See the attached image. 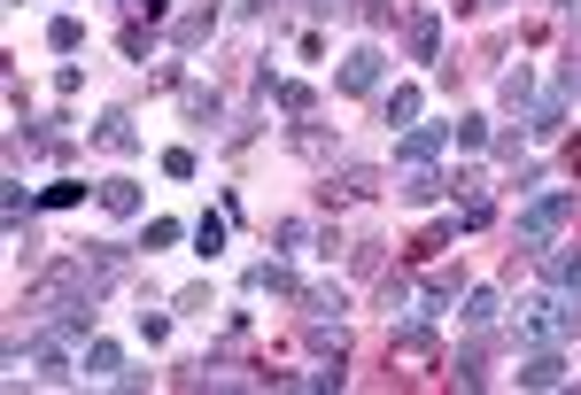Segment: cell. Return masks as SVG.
Here are the masks:
<instances>
[{"mask_svg":"<svg viewBox=\"0 0 581 395\" xmlns=\"http://www.w3.org/2000/svg\"><path fill=\"white\" fill-rule=\"evenodd\" d=\"M581 217V194L573 187H550V194H535L527 210H520V249L527 256H543V249H558V232Z\"/></svg>","mask_w":581,"mask_h":395,"instance_id":"obj_1","label":"cell"},{"mask_svg":"<svg viewBox=\"0 0 581 395\" xmlns=\"http://www.w3.org/2000/svg\"><path fill=\"white\" fill-rule=\"evenodd\" d=\"M573 101H581V62H566L558 77H550V94L527 109V124H535V140H550V132H566V117H573Z\"/></svg>","mask_w":581,"mask_h":395,"instance_id":"obj_2","label":"cell"},{"mask_svg":"<svg viewBox=\"0 0 581 395\" xmlns=\"http://www.w3.org/2000/svg\"><path fill=\"white\" fill-rule=\"evenodd\" d=\"M380 86H388V55H380L372 39L349 47V55H342V94H380Z\"/></svg>","mask_w":581,"mask_h":395,"instance_id":"obj_3","label":"cell"},{"mask_svg":"<svg viewBox=\"0 0 581 395\" xmlns=\"http://www.w3.org/2000/svg\"><path fill=\"white\" fill-rule=\"evenodd\" d=\"M450 140H458V124H411V132L395 140V164H435Z\"/></svg>","mask_w":581,"mask_h":395,"instance_id":"obj_4","label":"cell"},{"mask_svg":"<svg viewBox=\"0 0 581 395\" xmlns=\"http://www.w3.org/2000/svg\"><path fill=\"white\" fill-rule=\"evenodd\" d=\"M520 387H566V357H558V342L520 357Z\"/></svg>","mask_w":581,"mask_h":395,"instance_id":"obj_5","label":"cell"},{"mask_svg":"<svg viewBox=\"0 0 581 395\" xmlns=\"http://www.w3.org/2000/svg\"><path fill=\"white\" fill-rule=\"evenodd\" d=\"M94 147H109V155H140V132H132V109H109V117L94 124Z\"/></svg>","mask_w":581,"mask_h":395,"instance_id":"obj_6","label":"cell"},{"mask_svg":"<svg viewBox=\"0 0 581 395\" xmlns=\"http://www.w3.org/2000/svg\"><path fill=\"white\" fill-rule=\"evenodd\" d=\"M543 287L581 295V249H543Z\"/></svg>","mask_w":581,"mask_h":395,"instance_id":"obj_7","label":"cell"},{"mask_svg":"<svg viewBox=\"0 0 581 395\" xmlns=\"http://www.w3.org/2000/svg\"><path fill=\"white\" fill-rule=\"evenodd\" d=\"M435 47H442V16L419 9V16H411V32H403V55H411V62H435Z\"/></svg>","mask_w":581,"mask_h":395,"instance_id":"obj_8","label":"cell"},{"mask_svg":"<svg viewBox=\"0 0 581 395\" xmlns=\"http://www.w3.org/2000/svg\"><path fill=\"white\" fill-rule=\"evenodd\" d=\"M442 187H450V179H435V164H403V187H395V194H403L411 210H427Z\"/></svg>","mask_w":581,"mask_h":395,"instance_id":"obj_9","label":"cell"},{"mask_svg":"<svg viewBox=\"0 0 581 395\" xmlns=\"http://www.w3.org/2000/svg\"><path fill=\"white\" fill-rule=\"evenodd\" d=\"M458 319H465L473 334H488L496 319H505V295H496V287H473V295H465V310H458Z\"/></svg>","mask_w":581,"mask_h":395,"instance_id":"obj_10","label":"cell"},{"mask_svg":"<svg viewBox=\"0 0 581 395\" xmlns=\"http://www.w3.org/2000/svg\"><path fill=\"white\" fill-rule=\"evenodd\" d=\"M248 287H257V295H295V264L287 256H264L257 272H248Z\"/></svg>","mask_w":581,"mask_h":395,"instance_id":"obj_11","label":"cell"},{"mask_svg":"<svg viewBox=\"0 0 581 395\" xmlns=\"http://www.w3.org/2000/svg\"><path fill=\"white\" fill-rule=\"evenodd\" d=\"M94 194H102V210H109V217H140V187H132V179H102Z\"/></svg>","mask_w":581,"mask_h":395,"instance_id":"obj_12","label":"cell"},{"mask_svg":"<svg viewBox=\"0 0 581 395\" xmlns=\"http://www.w3.org/2000/svg\"><path fill=\"white\" fill-rule=\"evenodd\" d=\"M450 372H458V387H488V342H465Z\"/></svg>","mask_w":581,"mask_h":395,"instance_id":"obj_13","label":"cell"},{"mask_svg":"<svg viewBox=\"0 0 581 395\" xmlns=\"http://www.w3.org/2000/svg\"><path fill=\"white\" fill-rule=\"evenodd\" d=\"M264 94H272L287 117H310V86H295V77H272V70H264Z\"/></svg>","mask_w":581,"mask_h":395,"instance_id":"obj_14","label":"cell"},{"mask_svg":"<svg viewBox=\"0 0 581 395\" xmlns=\"http://www.w3.org/2000/svg\"><path fill=\"white\" fill-rule=\"evenodd\" d=\"M505 109H520V117L535 109V70H527V62H520V70H505Z\"/></svg>","mask_w":581,"mask_h":395,"instance_id":"obj_15","label":"cell"},{"mask_svg":"<svg viewBox=\"0 0 581 395\" xmlns=\"http://www.w3.org/2000/svg\"><path fill=\"white\" fill-rule=\"evenodd\" d=\"M117 372H124V349L117 342H94L86 349V380H117Z\"/></svg>","mask_w":581,"mask_h":395,"instance_id":"obj_16","label":"cell"},{"mask_svg":"<svg viewBox=\"0 0 581 395\" xmlns=\"http://www.w3.org/2000/svg\"><path fill=\"white\" fill-rule=\"evenodd\" d=\"M47 47H55V55H78V47H86V24H78V16H55V24H47Z\"/></svg>","mask_w":581,"mask_h":395,"instance_id":"obj_17","label":"cell"},{"mask_svg":"<svg viewBox=\"0 0 581 395\" xmlns=\"http://www.w3.org/2000/svg\"><path fill=\"white\" fill-rule=\"evenodd\" d=\"M450 302H458V279H450V272L419 287V310H427V319H442V310H450Z\"/></svg>","mask_w":581,"mask_h":395,"instance_id":"obj_18","label":"cell"},{"mask_svg":"<svg viewBox=\"0 0 581 395\" xmlns=\"http://www.w3.org/2000/svg\"><path fill=\"white\" fill-rule=\"evenodd\" d=\"M179 109H187V117H194V124H210V117H217V109H225V101H217V94H210V86H187V94H179Z\"/></svg>","mask_w":581,"mask_h":395,"instance_id":"obj_19","label":"cell"},{"mask_svg":"<svg viewBox=\"0 0 581 395\" xmlns=\"http://www.w3.org/2000/svg\"><path fill=\"white\" fill-rule=\"evenodd\" d=\"M411 117H419V86H395V94H388V124L411 132Z\"/></svg>","mask_w":581,"mask_h":395,"instance_id":"obj_20","label":"cell"},{"mask_svg":"<svg viewBox=\"0 0 581 395\" xmlns=\"http://www.w3.org/2000/svg\"><path fill=\"white\" fill-rule=\"evenodd\" d=\"M194 249H202V256L225 249V217H202V225H194Z\"/></svg>","mask_w":581,"mask_h":395,"instance_id":"obj_21","label":"cell"},{"mask_svg":"<svg viewBox=\"0 0 581 395\" xmlns=\"http://www.w3.org/2000/svg\"><path fill=\"white\" fill-rule=\"evenodd\" d=\"M179 241V225L171 217H147V232H140V249H171Z\"/></svg>","mask_w":581,"mask_h":395,"instance_id":"obj_22","label":"cell"},{"mask_svg":"<svg viewBox=\"0 0 581 395\" xmlns=\"http://www.w3.org/2000/svg\"><path fill=\"white\" fill-rule=\"evenodd\" d=\"M458 147H488V117H458Z\"/></svg>","mask_w":581,"mask_h":395,"instance_id":"obj_23","label":"cell"},{"mask_svg":"<svg viewBox=\"0 0 581 395\" xmlns=\"http://www.w3.org/2000/svg\"><path fill=\"white\" fill-rule=\"evenodd\" d=\"M380 302H388V310H411V279H403V272H388V287H380Z\"/></svg>","mask_w":581,"mask_h":395,"instance_id":"obj_24","label":"cell"},{"mask_svg":"<svg viewBox=\"0 0 581 395\" xmlns=\"http://www.w3.org/2000/svg\"><path fill=\"white\" fill-rule=\"evenodd\" d=\"M310 16H349V0H303Z\"/></svg>","mask_w":581,"mask_h":395,"instance_id":"obj_25","label":"cell"},{"mask_svg":"<svg viewBox=\"0 0 581 395\" xmlns=\"http://www.w3.org/2000/svg\"><path fill=\"white\" fill-rule=\"evenodd\" d=\"M124 9H147V16H163V0H124Z\"/></svg>","mask_w":581,"mask_h":395,"instance_id":"obj_26","label":"cell"},{"mask_svg":"<svg viewBox=\"0 0 581 395\" xmlns=\"http://www.w3.org/2000/svg\"><path fill=\"white\" fill-rule=\"evenodd\" d=\"M473 9H505V0H473Z\"/></svg>","mask_w":581,"mask_h":395,"instance_id":"obj_27","label":"cell"}]
</instances>
